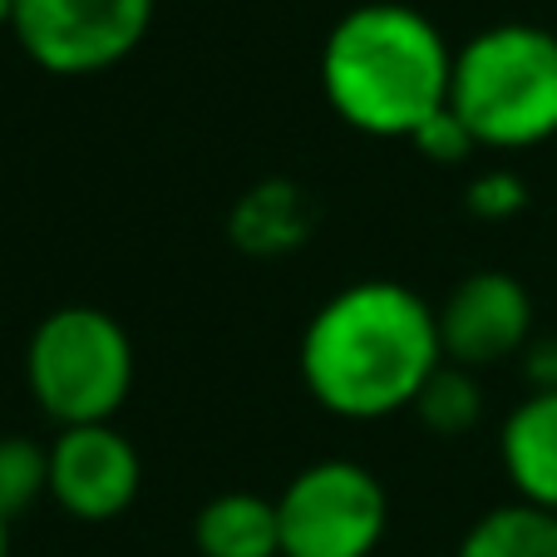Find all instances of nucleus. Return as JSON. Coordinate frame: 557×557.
Returning <instances> with one entry per match:
<instances>
[{
	"instance_id": "obj_1",
	"label": "nucleus",
	"mask_w": 557,
	"mask_h": 557,
	"mask_svg": "<svg viewBox=\"0 0 557 557\" xmlns=\"http://www.w3.org/2000/svg\"><path fill=\"white\" fill-rule=\"evenodd\" d=\"M296 360L321 410L385 420L410 410L424 380L444 366L440 315L405 282H350L306 321Z\"/></svg>"
},
{
	"instance_id": "obj_2",
	"label": "nucleus",
	"mask_w": 557,
	"mask_h": 557,
	"mask_svg": "<svg viewBox=\"0 0 557 557\" xmlns=\"http://www.w3.org/2000/svg\"><path fill=\"white\" fill-rule=\"evenodd\" d=\"M454 50L405 0L346 11L321 45V89L341 124L370 138H410L449 104Z\"/></svg>"
},
{
	"instance_id": "obj_3",
	"label": "nucleus",
	"mask_w": 557,
	"mask_h": 557,
	"mask_svg": "<svg viewBox=\"0 0 557 557\" xmlns=\"http://www.w3.org/2000/svg\"><path fill=\"white\" fill-rule=\"evenodd\" d=\"M449 109L479 148L518 153L557 134V35L508 21L454 50Z\"/></svg>"
},
{
	"instance_id": "obj_4",
	"label": "nucleus",
	"mask_w": 557,
	"mask_h": 557,
	"mask_svg": "<svg viewBox=\"0 0 557 557\" xmlns=\"http://www.w3.org/2000/svg\"><path fill=\"white\" fill-rule=\"evenodd\" d=\"M25 385L60 430L109 424L134 389V341L99 306H60L30 336Z\"/></svg>"
},
{
	"instance_id": "obj_5",
	"label": "nucleus",
	"mask_w": 557,
	"mask_h": 557,
	"mask_svg": "<svg viewBox=\"0 0 557 557\" xmlns=\"http://www.w3.org/2000/svg\"><path fill=\"white\" fill-rule=\"evenodd\" d=\"M282 557H370L389 528L385 484L356 459H315L276 498Z\"/></svg>"
},
{
	"instance_id": "obj_6",
	"label": "nucleus",
	"mask_w": 557,
	"mask_h": 557,
	"mask_svg": "<svg viewBox=\"0 0 557 557\" xmlns=\"http://www.w3.org/2000/svg\"><path fill=\"white\" fill-rule=\"evenodd\" d=\"M153 0H15L11 30L50 74H99L138 50Z\"/></svg>"
},
{
	"instance_id": "obj_7",
	"label": "nucleus",
	"mask_w": 557,
	"mask_h": 557,
	"mask_svg": "<svg viewBox=\"0 0 557 557\" xmlns=\"http://www.w3.org/2000/svg\"><path fill=\"white\" fill-rule=\"evenodd\" d=\"M434 315L444 360L463 370L523 356L533 341V296L513 272H469Z\"/></svg>"
},
{
	"instance_id": "obj_8",
	"label": "nucleus",
	"mask_w": 557,
	"mask_h": 557,
	"mask_svg": "<svg viewBox=\"0 0 557 557\" xmlns=\"http://www.w3.org/2000/svg\"><path fill=\"white\" fill-rule=\"evenodd\" d=\"M144 484L138 449L114 424H74L50 444V498L79 523H109L128 513Z\"/></svg>"
},
{
	"instance_id": "obj_9",
	"label": "nucleus",
	"mask_w": 557,
	"mask_h": 557,
	"mask_svg": "<svg viewBox=\"0 0 557 557\" xmlns=\"http://www.w3.org/2000/svg\"><path fill=\"white\" fill-rule=\"evenodd\" d=\"M498 459L518 504L557 513V389H528L498 430Z\"/></svg>"
},
{
	"instance_id": "obj_10",
	"label": "nucleus",
	"mask_w": 557,
	"mask_h": 557,
	"mask_svg": "<svg viewBox=\"0 0 557 557\" xmlns=\"http://www.w3.org/2000/svg\"><path fill=\"white\" fill-rule=\"evenodd\" d=\"M321 208L296 178H262L232 202L227 237L247 257H292L296 247L311 243Z\"/></svg>"
},
{
	"instance_id": "obj_11",
	"label": "nucleus",
	"mask_w": 557,
	"mask_h": 557,
	"mask_svg": "<svg viewBox=\"0 0 557 557\" xmlns=\"http://www.w3.org/2000/svg\"><path fill=\"white\" fill-rule=\"evenodd\" d=\"M202 557H282V528H276V504L247 488L218 494L193 518Z\"/></svg>"
},
{
	"instance_id": "obj_12",
	"label": "nucleus",
	"mask_w": 557,
	"mask_h": 557,
	"mask_svg": "<svg viewBox=\"0 0 557 557\" xmlns=\"http://www.w3.org/2000/svg\"><path fill=\"white\" fill-rule=\"evenodd\" d=\"M454 557H557V513L533 504H498L459 537Z\"/></svg>"
},
{
	"instance_id": "obj_13",
	"label": "nucleus",
	"mask_w": 557,
	"mask_h": 557,
	"mask_svg": "<svg viewBox=\"0 0 557 557\" xmlns=\"http://www.w3.org/2000/svg\"><path fill=\"white\" fill-rule=\"evenodd\" d=\"M410 410L420 414V424L434 430L440 440H459V434H469L473 424H479V414H484V395H479L473 370L444 360V366L424 380V389L414 395Z\"/></svg>"
},
{
	"instance_id": "obj_14",
	"label": "nucleus",
	"mask_w": 557,
	"mask_h": 557,
	"mask_svg": "<svg viewBox=\"0 0 557 557\" xmlns=\"http://www.w3.org/2000/svg\"><path fill=\"white\" fill-rule=\"evenodd\" d=\"M40 494H50V449L21 434L0 440V513H25Z\"/></svg>"
},
{
	"instance_id": "obj_15",
	"label": "nucleus",
	"mask_w": 557,
	"mask_h": 557,
	"mask_svg": "<svg viewBox=\"0 0 557 557\" xmlns=\"http://www.w3.org/2000/svg\"><path fill=\"white\" fill-rule=\"evenodd\" d=\"M463 202H469V212L479 222H508L528 208V183H523V173H513V169H484L469 178Z\"/></svg>"
},
{
	"instance_id": "obj_16",
	"label": "nucleus",
	"mask_w": 557,
	"mask_h": 557,
	"mask_svg": "<svg viewBox=\"0 0 557 557\" xmlns=\"http://www.w3.org/2000/svg\"><path fill=\"white\" fill-rule=\"evenodd\" d=\"M405 144H410L420 158L440 163V169H454V163H463V158H469L473 148H479V144H473V134L463 128V119L454 114L449 104H444L434 119H424V124L414 128V134L405 138Z\"/></svg>"
},
{
	"instance_id": "obj_17",
	"label": "nucleus",
	"mask_w": 557,
	"mask_h": 557,
	"mask_svg": "<svg viewBox=\"0 0 557 557\" xmlns=\"http://www.w3.org/2000/svg\"><path fill=\"white\" fill-rule=\"evenodd\" d=\"M528 389H557V341H537L523 350Z\"/></svg>"
},
{
	"instance_id": "obj_18",
	"label": "nucleus",
	"mask_w": 557,
	"mask_h": 557,
	"mask_svg": "<svg viewBox=\"0 0 557 557\" xmlns=\"http://www.w3.org/2000/svg\"><path fill=\"white\" fill-rule=\"evenodd\" d=\"M0 557H11V518L0 513Z\"/></svg>"
},
{
	"instance_id": "obj_19",
	"label": "nucleus",
	"mask_w": 557,
	"mask_h": 557,
	"mask_svg": "<svg viewBox=\"0 0 557 557\" xmlns=\"http://www.w3.org/2000/svg\"><path fill=\"white\" fill-rule=\"evenodd\" d=\"M11 11H15V0H0V25H11Z\"/></svg>"
}]
</instances>
